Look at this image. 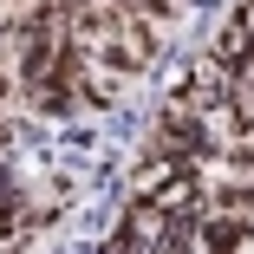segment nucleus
I'll use <instances>...</instances> for the list:
<instances>
[{
  "label": "nucleus",
  "mask_w": 254,
  "mask_h": 254,
  "mask_svg": "<svg viewBox=\"0 0 254 254\" xmlns=\"http://www.w3.org/2000/svg\"><path fill=\"white\" fill-rule=\"evenodd\" d=\"M150 143L163 150V157H209V118L189 111V105H163L157 124H150Z\"/></svg>",
  "instance_id": "1"
},
{
  "label": "nucleus",
  "mask_w": 254,
  "mask_h": 254,
  "mask_svg": "<svg viewBox=\"0 0 254 254\" xmlns=\"http://www.w3.org/2000/svg\"><path fill=\"white\" fill-rule=\"evenodd\" d=\"M248 53H254V26H248V13L235 7V13H228V20L215 26V46H209V59H215V65L228 72V65H241Z\"/></svg>",
  "instance_id": "2"
}]
</instances>
